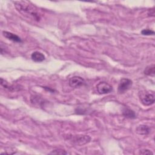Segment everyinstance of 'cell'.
I'll list each match as a JSON object with an SVG mask.
<instances>
[{"label":"cell","instance_id":"12","mask_svg":"<svg viewBox=\"0 0 155 155\" xmlns=\"http://www.w3.org/2000/svg\"><path fill=\"white\" fill-rule=\"evenodd\" d=\"M1 85L5 88H7L10 91H14L16 90V88H17L18 87H15L14 85H10L5 79H4L3 78H1V82H0Z\"/></svg>","mask_w":155,"mask_h":155},{"label":"cell","instance_id":"8","mask_svg":"<svg viewBox=\"0 0 155 155\" xmlns=\"http://www.w3.org/2000/svg\"><path fill=\"white\" fill-rule=\"evenodd\" d=\"M31 59L36 62H40L43 61L45 59V56L43 53L40 51H36L32 53L31 55Z\"/></svg>","mask_w":155,"mask_h":155},{"label":"cell","instance_id":"5","mask_svg":"<svg viewBox=\"0 0 155 155\" xmlns=\"http://www.w3.org/2000/svg\"><path fill=\"white\" fill-rule=\"evenodd\" d=\"M96 89L100 94H107L113 91L112 86L105 81L99 82L96 85Z\"/></svg>","mask_w":155,"mask_h":155},{"label":"cell","instance_id":"1","mask_svg":"<svg viewBox=\"0 0 155 155\" xmlns=\"http://www.w3.org/2000/svg\"><path fill=\"white\" fill-rule=\"evenodd\" d=\"M13 3L17 11L23 16L36 21L41 19V14L35 5L27 1H14Z\"/></svg>","mask_w":155,"mask_h":155},{"label":"cell","instance_id":"15","mask_svg":"<svg viewBox=\"0 0 155 155\" xmlns=\"http://www.w3.org/2000/svg\"><path fill=\"white\" fill-rule=\"evenodd\" d=\"M139 154H153V153L148 149H143V150H140Z\"/></svg>","mask_w":155,"mask_h":155},{"label":"cell","instance_id":"6","mask_svg":"<svg viewBox=\"0 0 155 155\" xmlns=\"http://www.w3.org/2000/svg\"><path fill=\"white\" fill-rule=\"evenodd\" d=\"M85 83L84 79L81 76H74L69 79L68 84L69 85L74 88H79L81 86L83 85Z\"/></svg>","mask_w":155,"mask_h":155},{"label":"cell","instance_id":"10","mask_svg":"<svg viewBox=\"0 0 155 155\" xmlns=\"http://www.w3.org/2000/svg\"><path fill=\"white\" fill-rule=\"evenodd\" d=\"M122 114L124 117L128 119H134L136 117L135 113L133 110L128 108H124L122 111Z\"/></svg>","mask_w":155,"mask_h":155},{"label":"cell","instance_id":"7","mask_svg":"<svg viewBox=\"0 0 155 155\" xmlns=\"http://www.w3.org/2000/svg\"><path fill=\"white\" fill-rule=\"evenodd\" d=\"M2 35L5 38H6L7 39H8L10 41H12L13 42H22V39L18 35H16L13 33L7 31H3Z\"/></svg>","mask_w":155,"mask_h":155},{"label":"cell","instance_id":"9","mask_svg":"<svg viewBox=\"0 0 155 155\" xmlns=\"http://www.w3.org/2000/svg\"><path fill=\"white\" fill-rule=\"evenodd\" d=\"M136 131L139 134L147 135L150 132V128L146 125H140L137 127Z\"/></svg>","mask_w":155,"mask_h":155},{"label":"cell","instance_id":"14","mask_svg":"<svg viewBox=\"0 0 155 155\" xmlns=\"http://www.w3.org/2000/svg\"><path fill=\"white\" fill-rule=\"evenodd\" d=\"M50 154H67V153L64 150H53L50 153Z\"/></svg>","mask_w":155,"mask_h":155},{"label":"cell","instance_id":"4","mask_svg":"<svg viewBox=\"0 0 155 155\" xmlns=\"http://www.w3.org/2000/svg\"><path fill=\"white\" fill-rule=\"evenodd\" d=\"M133 82L132 81L128 78H122L118 85L117 91L119 93L122 94L124 93L125 91H127L128 89L131 88L132 86Z\"/></svg>","mask_w":155,"mask_h":155},{"label":"cell","instance_id":"13","mask_svg":"<svg viewBox=\"0 0 155 155\" xmlns=\"http://www.w3.org/2000/svg\"><path fill=\"white\" fill-rule=\"evenodd\" d=\"M141 33L143 35L150 36V35H153L154 34V31L150 29H143L141 31Z\"/></svg>","mask_w":155,"mask_h":155},{"label":"cell","instance_id":"3","mask_svg":"<svg viewBox=\"0 0 155 155\" xmlns=\"http://www.w3.org/2000/svg\"><path fill=\"white\" fill-rule=\"evenodd\" d=\"M141 103L145 106H150L154 103V94L148 92H142L139 96Z\"/></svg>","mask_w":155,"mask_h":155},{"label":"cell","instance_id":"11","mask_svg":"<svg viewBox=\"0 0 155 155\" xmlns=\"http://www.w3.org/2000/svg\"><path fill=\"white\" fill-rule=\"evenodd\" d=\"M143 73L147 76L154 77L155 75V65H154V64H152V65L147 66L145 68Z\"/></svg>","mask_w":155,"mask_h":155},{"label":"cell","instance_id":"2","mask_svg":"<svg viewBox=\"0 0 155 155\" xmlns=\"http://www.w3.org/2000/svg\"><path fill=\"white\" fill-rule=\"evenodd\" d=\"M67 139L78 145H83L90 142L91 137L88 135H71L67 136Z\"/></svg>","mask_w":155,"mask_h":155}]
</instances>
